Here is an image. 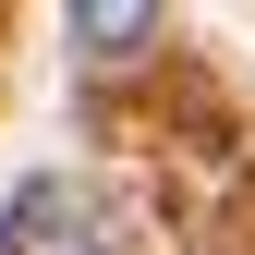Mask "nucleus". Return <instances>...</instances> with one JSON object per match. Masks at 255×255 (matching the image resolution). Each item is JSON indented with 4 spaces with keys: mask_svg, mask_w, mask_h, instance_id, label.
I'll return each instance as SVG.
<instances>
[{
    "mask_svg": "<svg viewBox=\"0 0 255 255\" xmlns=\"http://www.w3.org/2000/svg\"><path fill=\"white\" fill-rule=\"evenodd\" d=\"M158 12H170V0H73V49L98 61H146V37H158Z\"/></svg>",
    "mask_w": 255,
    "mask_h": 255,
    "instance_id": "nucleus-2",
    "label": "nucleus"
},
{
    "mask_svg": "<svg viewBox=\"0 0 255 255\" xmlns=\"http://www.w3.org/2000/svg\"><path fill=\"white\" fill-rule=\"evenodd\" d=\"M0 255H122V243H110V207L85 195L73 170H37L0 207Z\"/></svg>",
    "mask_w": 255,
    "mask_h": 255,
    "instance_id": "nucleus-1",
    "label": "nucleus"
}]
</instances>
